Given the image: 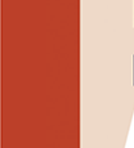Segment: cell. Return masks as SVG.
Listing matches in <instances>:
<instances>
[{
	"label": "cell",
	"mask_w": 134,
	"mask_h": 148,
	"mask_svg": "<svg viewBox=\"0 0 134 148\" xmlns=\"http://www.w3.org/2000/svg\"><path fill=\"white\" fill-rule=\"evenodd\" d=\"M133 58H134V57H133Z\"/></svg>",
	"instance_id": "obj_1"
}]
</instances>
